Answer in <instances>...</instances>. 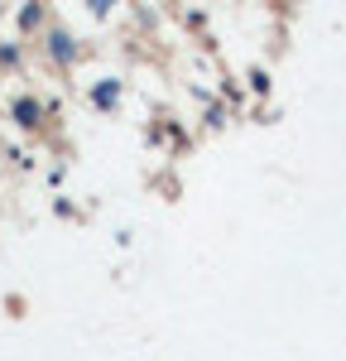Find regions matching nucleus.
<instances>
[{
  "mask_svg": "<svg viewBox=\"0 0 346 361\" xmlns=\"http://www.w3.org/2000/svg\"><path fill=\"white\" fill-rule=\"evenodd\" d=\"M15 116H20V126H39L44 106H39V102H29V97H20V102H15Z\"/></svg>",
  "mask_w": 346,
  "mask_h": 361,
  "instance_id": "nucleus-1",
  "label": "nucleus"
},
{
  "mask_svg": "<svg viewBox=\"0 0 346 361\" xmlns=\"http://www.w3.org/2000/svg\"><path fill=\"white\" fill-rule=\"evenodd\" d=\"M49 44H53L58 63H68V58H72V44H68V34H63V29H53V39H49Z\"/></svg>",
  "mask_w": 346,
  "mask_h": 361,
  "instance_id": "nucleus-2",
  "label": "nucleus"
},
{
  "mask_svg": "<svg viewBox=\"0 0 346 361\" xmlns=\"http://www.w3.org/2000/svg\"><path fill=\"white\" fill-rule=\"evenodd\" d=\"M115 102V82L111 87H96V106H111Z\"/></svg>",
  "mask_w": 346,
  "mask_h": 361,
  "instance_id": "nucleus-3",
  "label": "nucleus"
},
{
  "mask_svg": "<svg viewBox=\"0 0 346 361\" xmlns=\"http://www.w3.org/2000/svg\"><path fill=\"white\" fill-rule=\"evenodd\" d=\"M39 20H44V10H39V5H34V10H25V15H20V25H25V29H29V25H39Z\"/></svg>",
  "mask_w": 346,
  "mask_h": 361,
  "instance_id": "nucleus-4",
  "label": "nucleus"
}]
</instances>
